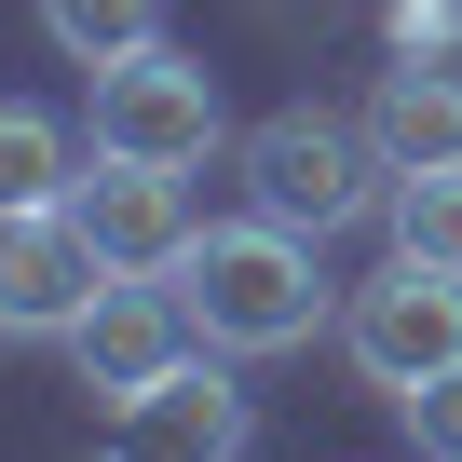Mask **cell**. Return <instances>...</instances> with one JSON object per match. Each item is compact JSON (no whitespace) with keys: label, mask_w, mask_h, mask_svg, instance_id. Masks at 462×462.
<instances>
[{"label":"cell","mask_w":462,"mask_h":462,"mask_svg":"<svg viewBox=\"0 0 462 462\" xmlns=\"http://www.w3.org/2000/svg\"><path fill=\"white\" fill-rule=\"evenodd\" d=\"M367 136H381V163H394V177L462 163V69H448V55H394V69H381V96H367Z\"/></svg>","instance_id":"9c48e42d"},{"label":"cell","mask_w":462,"mask_h":462,"mask_svg":"<svg viewBox=\"0 0 462 462\" xmlns=\"http://www.w3.org/2000/svg\"><path fill=\"white\" fill-rule=\"evenodd\" d=\"M96 150H109V163H177V177H190V163L217 150V69L177 55V42L96 69Z\"/></svg>","instance_id":"3957f363"},{"label":"cell","mask_w":462,"mask_h":462,"mask_svg":"<svg viewBox=\"0 0 462 462\" xmlns=\"http://www.w3.org/2000/svg\"><path fill=\"white\" fill-rule=\"evenodd\" d=\"M42 42L96 82V69H123V55L163 42V0H42Z\"/></svg>","instance_id":"30bf717a"},{"label":"cell","mask_w":462,"mask_h":462,"mask_svg":"<svg viewBox=\"0 0 462 462\" xmlns=\"http://www.w3.org/2000/svg\"><path fill=\"white\" fill-rule=\"evenodd\" d=\"M69 217H82V245H96L109 273H177L190 231H204L190 190H177V163H109V150L69 177Z\"/></svg>","instance_id":"52a82bcc"},{"label":"cell","mask_w":462,"mask_h":462,"mask_svg":"<svg viewBox=\"0 0 462 462\" xmlns=\"http://www.w3.org/2000/svg\"><path fill=\"white\" fill-rule=\"evenodd\" d=\"M69 177H82V150H69V123H55V109H0V217L69 204Z\"/></svg>","instance_id":"8fae6325"},{"label":"cell","mask_w":462,"mask_h":462,"mask_svg":"<svg viewBox=\"0 0 462 462\" xmlns=\"http://www.w3.org/2000/svg\"><path fill=\"white\" fill-rule=\"evenodd\" d=\"M381 217H394V259H421V273H462V163H421V177H394V190H381Z\"/></svg>","instance_id":"7c38bea8"},{"label":"cell","mask_w":462,"mask_h":462,"mask_svg":"<svg viewBox=\"0 0 462 462\" xmlns=\"http://www.w3.org/2000/svg\"><path fill=\"white\" fill-rule=\"evenodd\" d=\"M96 462H245V394H231V367L190 354L177 381H150L136 408H109Z\"/></svg>","instance_id":"ba28073f"},{"label":"cell","mask_w":462,"mask_h":462,"mask_svg":"<svg viewBox=\"0 0 462 462\" xmlns=\"http://www.w3.org/2000/svg\"><path fill=\"white\" fill-rule=\"evenodd\" d=\"M190 340H204V327H190V300H177L163 273H109V286H96V313L69 327V367H82V394L136 408L150 381H177V367H190Z\"/></svg>","instance_id":"277c9868"},{"label":"cell","mask_w":462,"mask_h":462,"mask_svg":"<svg viewBox=\"0 0 462 462\" xmlns=\"http://www.w3.org/2000/svg\"><path fill=\"white\" fill-rule=\"evenodd\" d=\"M109 259L82 245V217L69 204H28V217H0V340H69L96 313Z\"/></svg>","instance_id":"8992f818"},{"label":"cell","mask_w":462,"mask_h":462,"mask_svg":"<svg viewBox=\"0 0 462 462\" xmlns=\"http://www.w3.org/2000/svg\"><path fill=\"white\" fill-rule=\"evenodd\" d=\"M245 190H259V217H286V231H354L381 190H394V163H381V136L367 123H340V109H273V123H245Z\"/></svg>","instance_id":"7a4b0ae2"},{"label":"cell","mask_w":462,"mask_h":462,"mask_svg":"<svg viewBox=\"0 0 462 462\" xmlns=\"http://www.w3.org/2000/svg\"><path fill=\"white\" fill-rule=\"evenodd\" d=\"M354 367L381 394H421L435 367H462V273H421V259H381L354 286Z\"/></svg>","instance_id":"5b68a950"},{"label":"cell","mask_w":462,"mask_h":462,"mask_svg":"<svg viewBox=\"0 0 462 462\" xmlns=\"http://www.w3.org/2000/svg\"><path fill=\"white\" fill-rule=\"evenodd\" d=\"M163 286L190 300L204 354H300V340L327 327L313 231H286V217H217V231H190V259H177Z\"/></svg>","instance_id":"6da1fadb"},{"label":"cell","mask_w":462,"mask_h":462,"mask_svg":"<svg viewBox=\"0 0 462 462\" xmlns=\"http://www.w3.org/2000/svg\"><path fill=\"white\" fill-rule=\"evenodd\" d=\"M408 408V435H421V462H462V367H435L421 394H394Z\"/></svg>","instance_id":"4fadbf2b"}]
</instances>
